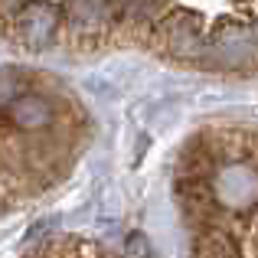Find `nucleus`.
<instances>
[{
	"label": "nucleus",
	"mask_w": 258,
	"mask_h": 258,
	"mask_svg": "<svg viewBox=\"0 0 258 258\" xmlns=\"http://www.w3.org/2000/svg\"><path fill=\"white\" fill-rule=\"evenodd\" d=\"M56 30V7L49 4H26L20 13V39L30 49H43Z\"/></svg>",
	"instance_id": "f03ea898"
},
{
	"label": "nucleus",
	"mask_w": 258,
	"mask_h": 258,
	"mask_svg": "<svg viewBox=\"0 0 258 258\" xmlns=\"http://www.w3.org/2000/svg\"><path fill=\"white\" fill-rule=\"evenodd\" d=\"M196 258H239L235 242L222 232H206L196 239Z\"/></svg>",
	"instance_id": "39448f33"
},
{
	"label": "nucleus",
	"mask_w": 258,
	"mask_h": 258,
	"mask_svg": "<svg viewBox=\"0 0 258 258\" xmlns=\"http://www.w3.org/2000/svg\"><path fill=\"white\" fill-rule=\"evenodd\" d=\"M10 118H13L17 127L36 131V127H46L52 121V111H49V105H46L43 98H36V95H23V98H17L10 105Z\"/></svg>",
	"instance_id": "20e7f679"
},
{
	"label": "nucleus",
	"mask_w": 258,
	"mask_h": 258,
	"mask_svg": "<svg viewBox=\"0 0 258 258\" xmlns=\"http://www.w3.org/2000/svg\"><path fill=\"white\" fill-rule=\"evenodd\" d=\"M4 4H10V0H4Z\"/></svg>",
	"instance_id": "0eeeda50"
},
{
	"label": "nucleus",
	"mask_w": 258,
	"mask_h": 258,
	"mask_svg": "<svg viewBox=\"0 0 258 258\" xmlns=\"http://www.w3.org/2000/svg\"><path fill=\"white\" fill-rule=\"evenodd\" d=\"M213 193L219 196L226 206L245 209L248 203L258 196V173L252 170V167H245V164H232V167H226V170L216 176Z\"/></svg>",
	"instance_id": "f257e3e1"
},
{
	"label": "nucleus",
	"mask_w": 258,
	"mask_h": 258,
	"mask_svg": "<svg viewBox=\"0 0 258 258\" xmlns=\"http://www.w3.org/2000/svg\"><path fill=\"white\" fill-rule=\"evenodd\" d=\"M66 17L76 33H101L111 17V0H66Z\"/></svg>",
	"instance_id": "7ed1b4c3"
},
{
	"label": "nucleus",
	"mask_w": 258,
	"mask_h": 258,
	"mask_svg": "<svg viewBox=\"0 0 258 258\" xmlns=\"http://www.w3.org/2000/svg\"><path fill=\"white\" fill-rule=\"evenodd\" d=\"M127 17H154L164 7V0H121Z\"/></svg>",
	"instance_id": "423d86ee"
}]
</instances>
